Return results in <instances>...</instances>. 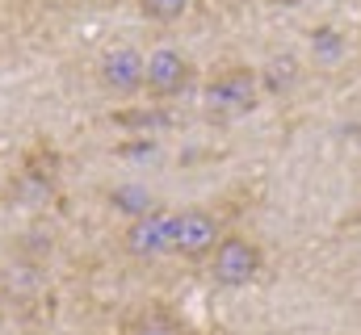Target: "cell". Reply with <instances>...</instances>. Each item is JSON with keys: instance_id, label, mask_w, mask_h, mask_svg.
<instances>
[{"instance_id": "obj_9", "label": "cell", "mask_w": 361, "mask_h": 335, "mask_svg": "<svg viewBox=\"0 0 361 335\" xmlns=\"http://www.w3.org/2000/svg\"><path fill=\"white\" fill-rule=\"evenodd\" d=\"M273 4H286V8H294V4H302V0H273Z\"/></svg>"}, {"instance_id": "obj_6", "label": "cell", "mask_w": 361, "mask_h": 335, "mask_svg": "<svg viewBox=\"0 0 361 335\" xmlns=\"http://www.w3.org/2000/svg\"><path fill=\"white\" fill-rule=\"evenodd\" d=\"M114 335H202L180 310H173L169 302H143L139 310H130Z\"/></svg>"}, {"instance_id": "obj_7", "label": "cell", "mask_w": 361, "mask_h": 335, "mask_svg": "<svg viewBox=\"0 0 361 335\" xmlns=\"http://www.w3.org/2000/svg\"><path fill=\"white\" fill-rule=\"evenodd\" d=\"M97 76H101V84H105L109 92H118V96L143 92V55H139V51H130V46L109 51V55L101 59Z\"/></svg>"}, {"instance_id": "obj_2", "label": "cell", "mask_w": 361, "mask_h": 335, "mask_svg": "<svg viewBox=\"0 0 361 335\" xmlns=\"http://www.w3.org/2000/svg\"><path fill=\"white\" fill-rule=\"evenodd\" d=\"M206 272H210V281L223 285V289H244V285H252V281L265 272V248H261L252 235L227 231V235L219 239V248L210 251Z\"/></svg>"}, {"instance_id": "obj_5", "label": "cell", "mask_w": 361, "mask_h": 335, "mask_svg": "<svg viewBox=\"0 0 361 335\" xmlns=\"http://www.w3.org/2000/svg\"><path fill=\"white\" fill-rule=\"evenodd\" d=\"M122 248L130 251L135 260H156V255L173 251V214H164V210L139 214V218L126 227Z\"/></svg>"}, {"instance_id": "obj_3", "label": "cell", "mask_w": 361, "mask_h": 335, "mask_svg": "<svg viewBox=\"0 0 361 335\" xmlns=\"http://www.w3.org/2000/svg\"><path fill=\"white\" fill-rule=\"evenodd\" d=\"M223 235H227L223 218L206 206H189V210L173 214V255L189 260V264H206Z\"/></svg>"}, {"instance_id": "obj_4", "label": "cell", "mask_w": 361, "mask_h": 335, "mask_svg": "<svg viewBox=\"0 0 361 335\" xmlns=\"http://www.w3.org/2000/svg\"><path fill=\"white\" fill-rule=\"evenodd\" d=\"M193 59L189 55H180V51H152L147 59H143V92L147 96H156V101H173L180 96L189 84H193Z\"/></svg>"}, {"instance_id": "obj_8", "label": "cell", "mask_w": 361, "mask_h": 335, "mask_svg": "<svg viewBox=\"0 0 361 335\" xmlns=\"http://www.w3.org/2000/svg\"><path fill=\"white\" fill-rule=\"evenodd\" d=\"M135 4H139V13H143L147 21H160V25L185 17V8H189V0H135Z\"/></svg>"}, {"instance_id": "obj_1", "label": "cell", "mask_w": 361, "mask_h": 335, "mask_svg": "<svg viewBox=\"0 0 361 335\" xmlns=\"http://www.w3.org/2000/svg\"><path fill=\"white\" fill-rule=\"evenodd\" d=\"M257 96H261V80H257V68L252 63H223L214 68L206 84H202V109L210 122H235L244 113L257 109Z\"/></svg>"}]
</instances>
